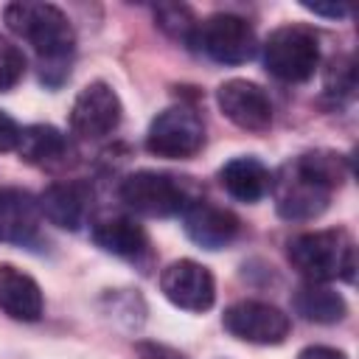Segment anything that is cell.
I'll use <instances>...</instances> for the list:
<instances>
[{
    "label": "cell",
    "mask_w": 359,
    "mask_h": 359,
    "mask_svg": "<svg viewBox=\"0 0 359 359\" xmlns=\"http://www.w3.org/2000/svg\"><path fill=\"white\" fill-rule=\"evenodd\" d=\"M348 180V160L331 149L292 157L272 174L275 210L286 222H311L325 213L331 194Z\"/></svg>",
    "instance_id": "1"
},
{
    "label": "cell",
    "mask_w": 359,
    "mask_h": 359,
    "mask_svg": "<svg viewBox=\"0 0 359 359\" xmlns=\"http://www.w3.org/2000/svg\"><path fill=\"white\" fill-rule=\"evenodd\" d=\"M3 20L11 34L22 36L39 56V79L48 87H59L70 76V56L76 48V31L67 14L53 3L17 0L3 8Z\"/></svg>",
    "instance_id": "2"
},
{
    "label": "cell",
    "mask_w": 359,
    "mask_h": 359,
    "mask_svg": "<svg viewBox=\"0 0 359 359\" xmlns=\"http://www.w3.org/2000/svg\"><path fill=\"white\" fill-rule=\"evenodd\" d=\"M289 264L314 283L328 280H353L356 269V247L348 230L328 227V230H311L289 238L286 244Z\"/></svg>",
    "instance_id": "3"
},
{
    "label": "cell",
    "mask_w": 359,
    "mask_h": 359,
    "mask_svg": "<svg viewBox=\"0 0 359 359\" xmlns=\"http://www.w3.org/2000/svg\"><path fill=\"white\" fill-rule=\"evenodd\" d=\"M199 188L188 182V177H174L165 171H135L121 182V202L149 219L180 216L194 199H199Z\"/></svg>",
    "instance_id": "4"
},
{
    "label": "cell",
    "mask_w": 359,
    "mask_h": 359,
    "mask_svg": "<svg viewBox=\"0 0 359 359\" xmlns=\"http://www.w3.org/2000/svg\"><path fill=\"white\" fill-rule=\"evenodd\" d=\"M264 67L286 84L309 81L320 67V34L300 22L275 28L264 42Z\"/></svg>",
    "instance_id": "5"
},
{
    "label": "cell",
    "mask_w": 359,
    "mask_h": 359,
    "mask_svg": "<svg viewBox=\"0 0 359 359\" xmlns=\"http://www.w3.org/2000/svg\"><path fill=\"white\" fill-rule=\"evenodd\" d=\"M194 45L219 65H244L255 56L258 36L244 17L219 11L199 22Z\"/></svg>",
    "instance_id": "6"
},
{
    "label": "cell",
    "mask_w": 359,
    "mask_h": 359,
    "mask_svg": "<svg viewBox=\"0 0 359 359\" xmlns=\"http://www.w3.org/2000/svg\"><path fill=\"white\" fill-rule=\"evenodd\" d=\"M205 146V123L199 112L191 107H168L163 109L146 132V149L154 157L165 160H188Z\"/></svg>",
    "instance_id": "7"
},
{
    "label": "cell",
    "mask_w": 359,
    "mask_h": 359,
    "mask_svg": "<svg viewBox=\"0 0 359 359\" xmlns=\"http://www.w3.org/2000/svg\"><path fill=\"white\" fill-rule=\"evenodd\" d=\"M222 325L236 339L252 345H280L292 331L289 314L261 300H238L227 306L222 314Z\"/></svg>",
    "instance_id": "8"
},
{
    "label": "cell",
    "mask_w": 359,
    "mask_h": 359,
    "mask_svg": "<svg viewBox=\"0 0 359 359\" xmlns=\"http://www.w3.org/2000/svg\"><path fill=\"white\" fill-rule=\"evenodd\" d=\"M123 118V107L118 93L107 81H90L73 101L70 129L84 140H101L118 129Z\"/></svg>",
    "instance_id": "9"
},
{
    "label": "cell",
    "mask_w": 359,
    "mask_h": 359,
    "mask_svg": "<svg viewBox=\"0 0 359 359\" xmlns=\"http://www.w3.org/2000/svg\"><path fill=\"white\" fill-rule=\"evenodd\" d=\"M160 292L177 309L202 314L216 300V280L205 264L194 258H180L160 272Z\"/></svg>",
    "instance_id": "10"
},
{
    "label": "cell",
    "mask_w": 359,
    "mask_h": 359,
    "mask_svg": "<svg viewBox=\"0 0 359 359\" xmlns=\"http://www.w3.org/2000/svg\"><path fill=\"white\" fill-rule=\"evenodd\" d=\"M219 109L244 132H266L272 126V101L266 90L247 79H227L216 90Z\"/></svg>",
    "instance_id": "11"
},
{
    "label": "cell",
    "mask_w": 359,
    "mask_h": 359,
    "mask_svg": "<svg viewBox=\"0 0 359 359\" xmlns=\"http://www.w3.org/2000/svg\"><path fill=\"white\" fill-rule=\"evenodd\" d=\"M182 227L188 233V238L194 244H199L202 250H222L227 244L236 241L241 222L233 210L210 205L208 199H194L182 213Z\"/></svg>",
    "instance_id": "12"
},
{
    "label": "cell",
    "mask_w": 359,
    "mask_h": 359,
    "mask_svg": "<svg viewBox=\"0 0 359 359\" xmlns=\"http://www.w3.org/2000/svg\"><path fill=\"white\" fill-rule=\"evenodd\" d=\"M90 196L93 191L87 182H79V180L53 182L39 194V213L62 230H79L87 219Z\"/></svg>",
    "instance_id": "13"
},
{
    "label": "cell",
    "mask_w": 359,
    "mask_h": 359,
    "mask_svg": "<svg viewBox=\"0 0 359 359\" xmlns=\"http://www.w3.org/2000/svg\"><path fill=\"white\" fill-rule=\"evenodd\" d=\"M39 199L22 188L0 191V241L31 244L39 233Z\"/></svg>",
    "instance_id": "14"
},
{
    "label": "cell",
    "mask_w": 359,
    "mask_h": 359,
    "mask_svg": "<svg viewBox=\"0 0 359 359\" xmlns=\"http://www.w3.org/2000/svg\"><path fill=\"white\" fill-rule=\"evenodd\" d=\"M0 309L20 323H36L45 311L39 283L14 264H0Z\"/></svg>",
    "instance_id": "15"
},
{
    "label": "cell",
    "mask_w": 359,
    "mask_h": 359,
    "mask_svg": "<svg viewBox=\"0 0 359 359\" xmlns=\"http://www.w3.org/2000/svg\"><path fill=\"white\" fill-rule=\"evenodd\" d=\"M93 241L118 258H140L149 250V236L143 224H137L132 216H101L90 227Z\"/></svg>",
    "instance_id": "16"
},
{
    "label": "cell",
    "mask_w": 359,
    "mask_h": 359,
    "mask_svg": "<svg viewBox=\"0 0 359 359\" xmlns=\"http://www.w3.org/2000/svg\"><path fill=\"white\" fill-rule=\"evenodd\" d=\"M222 188L238 202H258L272 188V174L258 157H233L219 171Z\"/></svg>",
    "instance_id": "17"
},
{
    "label": "cell",
    "mask_w": 359,
    "mask_h": 359,
    "mask_svg": "<svg viewBox=\"0 0 359 359\" xmlns=\"http://www.w3.org/2000/svg\"><path fill=\"white\" fill-rule=\"evenodd\" d=\"M292 309L309 320V323H317V325H334L339 320H345L348 314V303L345 297L325 286V283H314V280H306L303 286H297V292L292 294Z\"/></svg>",
    "instance_id": "18"
},
{
    "label": "cell",
    "mask_w": 359,
    "mask_h": 359,
    "mask_svg": "<svg viewBox=\"0 0 359 359\" xmlns=\"http://www.w3.org/2000/svg\"><path fill=\"white\" fill-rule=\"evenodd\" d=\"M17 151L22 160H28L34 165H53V163H62L67 157L70 146H67V137L56 126L34 123V126H25L20 132Z\"/></svg>",
    "instance_id": "19"
},
{
    "label": "cell",
    "mask_w": 359,
    "mask_h": 359,
    "mask_svg": "<svg viewBox=\"0 0 359 359\" xmlns=\"http://www.w3.org/2000/svg\"><path fill=\"white\" fill-rule=\"evenodd\" d=\"M154 20H157L160 31H165L171 39L185 42V45H194L199 20L194 17V11L188 6H182V3H160L154 8Z\"/></svg>",
    "instance_id": "20"
},
{
    "label": "cell",
    "mask_w": 359,
    "mask_h": 359,
    "mask_svg": "<svg viewBox=\"0 0 359 359\" xmlns=\"http://www.w3.org/2000/svg\"><path fill=\"white\" fill-rule=\"evenodd\" d=\"M353 90H356L353 59L351 56H334L328 62V70H325V93L334 101H345L353 95Z\"/></svg>",
    "instance_id": "21"
},
{
    "label": "cell",
    "mask_w": 359,
    "mask_h": 359,
    "mask_svg": "<svg viewBox=\"0 0 359 359\" xmlns=\"http://www.w3.org/2000/svg\"><path fill=\"white\" fill-rule=\"evenodd\" d=\"M25 76V53L8 39L0 36V93H8Z\"/></svg>",
    "instance_id": "22"
},
{
    "label": "cell",
    "mask_w": 359,
    "mask_h": 359,
    "mask_svg": "<svg viewBox=\"0 0 359 359\" xmlns=\"http://www.w3.org/2000/svg\"><path fill=\"white\" fill-rule=\"evenodd\" d=\"M135 353L140 359H185V353H180L177 348L163 345V342H137Z\"/></svg>",
    "instance_id": "23"
},
{
    "label": "cell",
    "mask_w": 359,
    "mask_h": 359,
    "mask_svg": "<svg viewBox=\"0 0 359 359\" xmlns=\"http://www.w3.org/2000/svg\"><path fill=\"white\" fill-rule=\"evenodd\" d=\"M20 132L22 129L17 126V121L11 115L0 112V151H14L20 143Z\"/></svg>",
    "instance_id": "24"
},
{
    "label": "cell",
    "mask_w": 359,
    "mask_h": 359,
    "mask_svg": "<svg viewBox=\"0 0 359 359\" xmlns=\"http://www.w3.org/2000/svg\"><path fill=\"white\" fill-rule=\"evenodd\" d=\"M297 359H348V353L339 348H328V345H309L297 353Z\"/></svg>",
    "instance_id": "25"
},
{
    "label": "cell",
    "mask_w": 359,
    "mask_h": 359,
    "mask_svg": "<svg viewBox=\"0 0 359 359\" xmlns=\"http://www.w3.org/2000/svg\"><path fill=\"white\" fill-rule=\"evenodd\" d=\"M303 8H309V11L320 14V17H331V20L345 17V14L351 11L345 3H303Z\"/></svg>",
    "instance_id": "26"
}]
</instances>
